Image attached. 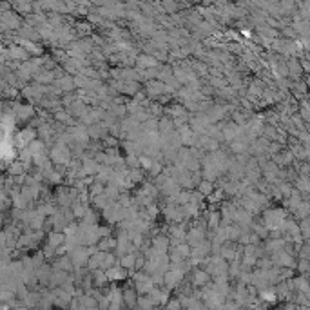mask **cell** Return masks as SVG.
Returning <instances> with one entry per match:
<instances>
[{"label": "cell", "instance_id": "obj_1", "mask_svg": "<svg viewBox=\"0 0 310 310\" xmlns=\"http://www.w3.org/2000/svg\"><path fill=\"white\" fill-rule=\"evenodd\" d=\"M200 190L203 192V194H209V192H210V183H209V181L201 183V185H200Z\"/></svg>", "mask_w": 310, "mask_h": 310}]
</instances>
